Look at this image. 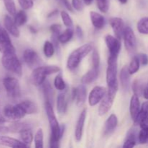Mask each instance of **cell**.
<instances>
[{
    "instance_id": "1",
    "label": "cell",
    "mask_w": 148,
    "mask_h": 148,
    "mask_svg": "<svg viewBox=\"0 0 148 148\" xmlns=\"http://www.w3.org/2000/svg\"><path fill=\"white\" fill-rule=\"evenodd\" d=\"M45 110H46V115H47L49 125L51 127V132L50 137V147L57 148L59 147V141L63 136L65 127L64 125H59L51 103L46 101Z\"/></svg>"
},
{
    "instance_id": "2",
    "label": "cell",
    "mask_w": 148,
    "mask_h": 148,
    "mask_svg": "<svg viewBox=\"0 0 148 148\" xmlns=\"http://www.w3.org/2000/svg\"><path fill=\"white\" fill-rule=\"evenodd\" d=\"M60 72V68L56 65L38 66L33 69L30 75V81L35 86H41L46 81L48 75Z\"/></svg>"
},
{
    "instance_id": "3",
    "label": "cell",
    "mask_w": 148,
    "mask_h": 148,
    "mask_svg": "<svg viewBox=\"0 0 148 148\" xmlns=\"http://www.w3.org/2000/svg\"><path fill=\"white\" fill-rule=\"evenodd\" d=\"M92 50V46L90 43H86L80 47L77 48L74 50L72 53L69 54V57L66 62V66L70 70L75 69L79 64L81 63L82 59L88 56Z\"/></svg>"
},
{
    "instance_id": "4",
    "label": "cell",
    "mask_w": 148,
    "mask_h": 148,
    "mask_svg": "<svg viewBox=\"0 0 148 148\" xmlns=\"http://www.w3.org/2000/svg\"><path fill=\"white\" fill-rule=\"evenodd\" d=\"M1 63L4 69L19 77L23 75V67L15 53H4L1 58Z\"/></svg>"
},
{
    "instance_id": "5",
    "label": "cell",
    "mask_w": 148,
    "mask_h": 148,
    "mask_svg": "<svg viewBox=\"0 0 148 148\" xmlns=\"http://www.w3.org/2000/svg\"><path fill=\"white\" fill-rule=\"evenodd\" d=\"M106 82L108 88H119L117 79V57L108 56L106 69Z\"/></svg>"
},
{
    "instance_id": "6",
    "label": "cell",
    "mask_w": 148,
    "mask_h": 148,
    "mask_svg": "<svg viewBox=\"0 0 148 148\" xmlns=\"http://www.w3.org/2000/svg\"><path fill=\"white\" fill-rule=\"evenodd\" d=\"M117 91L118 88H108V90L101 101V104L98 108V114L100 116H104L110 111L114 104Z\"/></svg>"
},
{
    "instance_id": "7",
    "label": "cell",
    "mask_w": 148,
    "mask_h": 148,
    "mask_svg": "<svg viewBox=\"0 0 148 148\" xmlns=\"http://www.w3.org/2000/svg\"><path fill=\"white\" fill-rule=\"evenodd\" d=\"M3 85L7 95L12 98H18L20 95V86L18 79L13 77L7 76L3 79Z\"/></svg>"
},
{
    "instance_id": "8",
    "label": "cell",
    "mask_w": 148,
    "mask_h": 148,
    "mask_svg": "<svg viewBox=\"0 0 148 148\" xmlns=\"http://www.w3.org/2000/svg\"><path fill=\"white\" fill-rule=\"evenodd\" d=\"M0 52L2 54L15 53V49L12 45L7 30L0 24Z\"/></svg>"
},
{
    "instance_id": "9",
    "label": "cell",
    "mask_w": 148,
    "mask_h": 148,
    "mask_svg": "<svg viewBox=\"0 0 148 148\" xmlns=\"http://www.w3.org/2000/svg\"><path fill=\"white\" fill-rule=\"evenodd\" d=\"M3 114L6 118L12 120L21 119L26 115V113L25 112L20 103L14 106L7 105L4 108Z\"/></svg>"
},
{
    "instance_id": "10",
    "label": "cell",
    "mask_w": 148,
    "mask_h": 148,
    "mask_svg": "<svg viewBox=\"0 0 148 148\" xmlns=\"http://www.w3.org/2000/svg\"><path fill=\"white\" fill-rule=\"evenodd\" d=\"M123 37H124V45L127 50L130 53L135 51L137 49V38L134 32L131 27L129 26L125 27Z\"/></svg>"
},
{
    "instance_id": "11",
    "label": "cell",
    "mask_w": 148,
    "mask_h": 148,
    "mask_svg": "<svg viewBox=\"0 0 148 148\" xmlns=\"http://www.w3.org/2000/svg\"><path fill=\"white\" fill-rule=\"evenodd\" d=\"M105 42L109 51V56L118 58L121 47L119 39L116 36L114 37L111 35H107L105 37Z\"/></svg>"
},
{
    "instance_id": "12",
    "label": "cell",
    "mask_w": 148,
    "mask_h": 148,
    "mask_svg": "<svg viewBox=\"0 0 148 148\" xmlns=\"http://www.w3.org/2000/svg\"><path fill=\"white\" fill-rule=\"evenodd\" d=\"M107 90L103 86H95L92 88L88 96V103L90 106H95L99 103L105 96Z\"/></svg>"
},
{
    "instance_id": "13",
    "label": "cell",
    "mask_w": 148,
    "mask_h": 148,
    "mask_svg": "<svg viewBox=\"0 0 148 148\" xmlns=\"http://www.w3.org/2000/svg\"><path fill=\"white\" fill-rule=\"evenodd\" d=\"M109 23L115 36L120 40L123 37L126 27L124 26V20L120 17H111L109 20Z\"/></svg>"
},
{
    "instance_id": "14",
    "label": "cell",
    "mask_w": 148,
    "mask_h": 148,
    "mask_svg": "<svg viewBox=\"0 0 148 148\" xmlns=\"http://www.w3.org/2000/svg\"><path fill=\"white\" fill-rule=\"evenodd\" d=\"M136 124H139L141 128L148 127V101H145L143 103L140 111L134 120Z\"/></svg>"
},
{
    "instance_id": "15",
    "label": "cell",
    "mask_w": 148,
    "mask_h": 148,
    "mask_svg": "<svg viewBox=\"0 0 148 148\" xmlns=\"http://www.w3.org/2000/svg\"><path fill=\"white\" fill-rule=\"evenodd\" d=\"M87 90L84 84L79 85L77 88H74L72 90V98L74 101H76V103L78 106H82L84 105L86 101Z\"/></svg>"
},
{
    "instance_id": "16",
    "label": "cell",
    "mask_w": 148,
    "mask_h": 148,
    "mask_svg": "<svg viewBox=\"0 0 148 148\" xmlns=\"http://www.w3.org/2000/svg\"><path fill=\"white\" fill-rule=\"evenodd\" d=\"M86 116H87V109L82 110L80 115H79V118H78V120L77 121V124H76V127H75V137L77 142H79L81 140H82Z\"/></svg>"
},
{
    "instance_id": "17",
    "label": "cell",
    "mask_w": 148,
    "mask_h": 148,
    "mask_svg": "<svg viewBox=\"0 0 148 148\" xmlns=\"http://www.w3.org/2000/svg\"><path fill=\"white\" fill-rule=\"evenodd\" d=\"M0 145L10 147H28L27 145L25 144L22 141L12 138V137H7V136L0 135Z\"/></svg>"
},
{
    "instance_id": "18",
    "label": "cell",
    "mask_w": 148,
    "mask_h": 148,
    "mask_svg": "<svg viewBox=\"0 0 148 148\" xmlns=\"http://www.w3.org/2000/svg\"><path fill=\"white\" fill-rule=\"evenodd\" d=\"M4 25L5 29L9 32V33L15 38L20 37V30L18 26L16 25L14 20H12L10 16L6 15L4 18Z\"/></svg>"
},
{
    "instance_id": "19",
    "label": "cell",
    "mask_w": 148,
    "mask_h": 148,
    "mask_svg": "<svg viewBox=\"0 0 148 148\" xmlns=\"http://www.w3.org/2000/svg\"><path fill=\"white\" fill-rule=\"evenodd\" d=\"M23 59L27 66L33 67L38 64L39 57L36 51L33 49H26L23 53Z\"/></svg>"
},
{
    "instance_id": "20",
    "label": "cell",
    "mask_w": 148,
    "mask_h": 148,
    "mask_svg": "<svg viewBox=\"0 0 148 148\" xmlns=\"http://www.w3.org/2000/svg\"><path fill=\"white\" fill-rule=\"evenodd\" d=\"M140 99H139L138 95H134L132 96L131 99H130V115H131V118L133 120H135L137 118V115H138L139 112L140 111Z\"/></svg>"
},
{
    "instance_id": "21",
    "label": "cell",
    "mask_w": 148,
    "mask_h": 148,
    "mask_svg": "<svg viewBox=\"0 0 148 148\" xmlns=\"http://www.w3.org/2000/svg\"><path fill=\"white\" fill-rule=\"evenodd\" d=\"M117 125H118V118L115 114H111L105 123L103 130L104 134L105 135L111 134L116 130Z\"/></svg>"
},
{
    "instance_id": "22",
    "label": "cell",
    "mask_w": 148,
    "mask_h": 148,
    "mask_svg": "<svg viewBox=\"0 0 148 148\" xmlns=\"http://www.w3.org/2000/svg\"><path fill=\"white\" fill-rule=\"evenodd\" d=\"M98 74H99V68L92 67V69H90L82 77L81 82L84 85L92 83L97 79V77H98Z\"/></svg>"
},
{
    "instance_id": "23",
    "label": "cell",
    "mask_w": 148,
    "mask_h": 148,
    "mask_svg": "<svg viewBox=\"0 0 148 148\" xmlns=\"http://www.w3.org/2000/svg\"><path fill=\"white\" fill-rule=\"evenodd\" d=\"M130 74L128 70V66H124L120 72V82L121 88L124 90L127 91L130 86Z\"/></svg>"
},
{
    "instance_id": "24",
    "label": "cell",
    "mask_w": 148,
    "mask_h": 148,
    "mask_svg": "<svg viewBox=\"0 0 148 148\" xmlns=\"http://www.w3.org/2000/svg\"><path fill=\"white\" fill-rule=\"evenodd\" d=\"M90 17L91 23L92 25L96 29H102L105 25V19L103 16L101 15L96 12L92 11L90 12Z\"/></svg>"
},
{
    "instance_id": "25",
    "label": "cell",
    "mask_w": 148,
    "mask_h": 148,
    "mask_svg": "<svg viewBox=\"0 0 148 148\" xmlns=\"http://www.w3.org/2000/svg\"><path fill=\"white\" fill-rule=\"evenodd\" d=\"M56 109L59 114H64L67 111V100L64 92L59 93L56 100Z\"/></svg>"
},
{
    "instance_id": "26",
    "label": "cell",
    "mask_w": 148,
    "mask_h": 148,
    "mask_svg": "<svg viewBox=\"0 0 148 148\" xmlns=\"http://www.w3.org/2000/svg\"><path fill=\"white\" fill-rule=\"evenodd\" d=\"M31 124L27 122H21V121H17L12 124L9 127L10 132L12 133H21L27 130H31Z\"/></svg>"
},
{
    "instance_id": "27",
    "label": "cell",
    "mask_w": 148,
    "mask_h": 148,
    "mask_svg": "<svg viewBox=\"0 0 148 148\" xmlns=\"http://www.w3.org/2000/svg\"><path fill=\"white\" fill-rule=\"evenodd\" d=\"M20 105L26 113V114H35L38 111L37 104L30 100H25L20 103Z\"/></svg>"
},
{
    "instance_id": "28",
    "label": "cell",
    "mask_w": 148,
    "mask_h": 148,
    "mask_svg": "<svg viewBox=\"0 0 148 148\" xmlns=\"http://www.w3.org/2000/svg\"><path fill=\"white\" fill-rule=\"evenodd\" d=\"M137 144V137L134 132V130H131L127 134L126 140L124 141L123 147L124 148H132Z\"/></svg>"
},
{
    "instance_id": "29",
    "label": "cell",
    "mask_w": 148,
    "mask_h": 148,
    "mask_svg": "<svg viewBox=\"0 0 148 148\" xmlns=\"http://www.w3.org/2000/svg\"><path fill=\"white\" fill-rule=\"evenodd\" d=\"M74 36V30L72 27H67L59 36V43L64 44L69 42Z\"/></svg>"
},
{
    "instance_id": "30",
    "label": "cell",
    "mask_w": 148,
    "mask_h": 148,
    "mask_svg": "<svg viewBox=\"0 0 148 148\" xmlns=\"http://www.w3.org/2000/svg\"><path fill=\"white\" fill-rule=\"evenodd\" d=\"M42 87H43V94H44V96L46 98V101H49V102L52 103V102H53V91L50 83L46 80L44 83L42 85Z\"/></svg>"
},
{
    "instance_id": "31",
    "label": "cell",
    "mask_w": 148,
    "mask_h": 148,
    "mask_svg": "<svg viewBox=\"0 0 148 148\" xmlns=\"http://www.w3.org/2000/svg\"><path fill=\"white\" fill-rule=\"evenodd\" d=\"M14 22L17 26L24 25L27 21V16L24 10H20L19 12H16L14 15Z\"/></svg>"
},
{
    "instance_id": "32",
    "label": "cell",
    "mask_w": 148,
    "mask_h": 148,
    "mask_svg": "<svg viewBox=\"0 0 148 148\" xmlns=\"http://www.w3.org/2000/svg\"><path fill=\"white\" fill-rule=\"evenodd\" d=\"M137 30L143 35H148V17L140 19L137 25Z\"/></svg>"
},
{
    "instance_id": "33",
    "label": "cell",
    "mask_w": 148,
    "mask_h": 148,
    "mask_svg": "<svg viewBox=\"0 0 148 148\" xmlns=\"http://www.w3.org/2000/svg\"><path fill=\"white\" fill-rule=\"evenodd\" d=\"M20 134L21 141L23 143H24L25 145H27L29 147L30 145L32 143V142H33V140H34V137H33V134L31 130H25V131L20 133Z\"/></svg>"
},
{
    "instance_id": "34",
    "label": "cell",
    "mask_w": 148,
    "mask_h": 148,
    "mask_svg": "<svg viewBox=\"0 0 148 148\" xmlns=\"http://www.w3.org/2000/svg\"><path fill=\"white\" fill-rule=\"evenodd\" d=\"M140 62L138 57H137V56H134L128 66V70L130 75H134V74L137 73L139 71V69H140Z\"/></svg>"
},
{
    "instance_id": "35",
    "label": "cell",
    "mask_w": 148,
    "mask_h": 148,
    "mask_svg": "<svg viewBox=\"0 0 148 148\" xmlns=\"http://www.w3.org/2000/svg\"><path fill=\"white\" fill-rule=\"evenodd\" d=\"M55 52V46L52 42L46 40L43 45V53L47 58H51L53 56Z\"/></svg>"
},
{
    "instance_id": "36",
    "label": "cell",
    "mask_w": 148,
    "mask_h": 148,
    "mask_svg": "<svg viewBox=\"0 0 148 148\" xmlns=\"http://www.w3.org/2000/svg\"><path fill=\"white\" fill-rule=\"evenodd\" d=\"M35 147L36 148L43 147V132L41 128L38 129L34 136Z\"/></svg>"
},
{
    "instance_id": "37",
    "label": "cell",
    "mask_w": 148,
    "mask_h": 148,
    "mask_svg": "<svg viewBox=\"0 0 148 148\" xmlns=\"http://www.w3.org/2000/svg\"><path fill=\"white\" fill-rule=\"evenodd\" d=\"M132 90L134 94L138 95V96H140L141 95H143L145 88L141 81L136 79V80L134 81L132 84Z\"/></svg>"
},
{
    "instance_id": "38",
    "label": "cell",
    "mask_w": 148,
    "mask_h": 148,
    "mask_svg": "<svg viewBox=\"0 0 148 148\" xmlns=\"http://www.w3.org/2000/svg\"><path fill=\"white\" fill-rule=\"evenodd\" d=\"M53 84H54V86L58 90L63 91L64 90L65 88H66V83H65L64 80L63 79V77H62V75L61 74H59L56 76L54 79V82H53Z\"/></svg>"
},
{
    "instance_id": "39",
    "label": "cell",
    "mask_w": 148,
    "mask_h": 148,
    "mask_svg": "<svg viewBox=\"0 0 148 148\" xmlns=\"http://www.w3.org/2000/svg\"><path fill=\"white\" fill-rule=\"evenodd\" d=\"M4 1V7L6 10L8 12L10 15H15L17 10H16V6L14 4V0H3Z\"/></svg>"
},
{
    "instance_id": "40",
    "label": "cell",
    "mask_w": 148,
    "mask_h": 148,
    "mask_svg": "<svg viewBox=\"0 0 148 148\" xmlns=\"http://www.w3.org/2000/svg\"><path fill=\"white\" fill-rule=\"evenodd\" d=\"M61 17L63 21L64 25L67 27H72L73 26V21L69 14L66 12L62 11L61 12Z\"/></svg>"
},
{
    "instance_id": "41",
    "label": "cell",
    "mask_w": 148,
    "mask_h": 148,
    "mask_svg": "<svg viewBox=\"0 0 148 148\" xmlns=\"http://www.w3.org/2000/svg\"><path fill=\"white\" fill-rule=\"evenodd\" d=\"M147 128H141V130L139 132L138 141L140 144H145L148 142Z\"/></svg>"
},
{
    "instance_id": "42",
    "label": "cell",
    "mask_w": 148,
    "mask_h": 148,
    "mask_svg": "<svg viewBox=\"0 0 148 148\" xmlns=\"http://www.w3.org/2000/svg\"><path fill=\"white\" fill-rule=\"evenodd\" d=\"M97 5L100 11L103 13H106L109 9V2L108 0H96Z\"/></svg>"
},
{
    "instance_id": "43",
    "label": "cell",
    "mask_w": 148,
    "mask_h": 148,
    "mask_svg": "<svg viewBox=\"0 0 148 148\" xmlns=\"http://www.w3.org/2000/svg\"><path fill=\"white\" fill-rule=\"evenodd\" d=\"M100 55L97 50H93L92 53V67L99 68L100 66Z\"/></svg>"
},
{
    "instance_id": "44",
    "label": "cell",
    "mask_w": 148,
    "mask_h": 148,
    "mask_svg": "<svg viewBox=\"0 0 148 148\" xmlns=\"http://www.w3.org/2000/svg\"><path fill=\"white\" fill-rule=\"evenodd\" d=\"M23 10H30L33 6V0H17Z\"/></svg>"
},
{
    "instance_id": "45",
    "label": "cell",
    "mask_w": 148,
    "mask_h": 148,
    "mask_svg": "<svg viewBox=\"0 0 148 148\" xmlns=\"http://www.w3.org/2000/svg\"><path fill=\"white\" fill-rule=\"evenodd\" d=\"M72 6L77 11H82L84 9V5L81 0H72Z\"/></svg>"
},
{
    "instance_id": "46",
    "label": "cell",
    "mask_w": 148,
    "mask_h": 148,
    "mask_svg": "<svg viewBox=\"0 0 148 148\" xmlns=\"http://www.w3.org/2000/svg\"><path fill=\"white\" fill-rule=\"evenodd\" d=\"M139 60H140V64L143 66H146L148 64V56L145 53H140L137 55Z\"/></svg>"
},
{
    "instance_id": "47",
    "label": "cell",
    "mask_w": 148,
    "mask_h": 148,
    "mask_svg": "<svg viewBox=\"0 0 148 148\" xmlns=\"http://www.w3.org/2000/svg\"><path fill=\"white\" fill-rule=\"evenodd\" d=\"M50 30L52 33L60 35L61 30H62V26L59 24H53L51 25Z\"/></svg>"
},
{
    "instance_id": "48",
    "label": "cell",
    "mask_w": 148,
    "mask_h": 148,
    "mask_svg": "<svg viewBox=\"0 0 148 148\" xmlns=\"http://www.w3.org/2000/svg\"><path fill=\"white\" fill-rule=\"evenodd\" d=\"M60 2H62V4L68 10H69L70 12H73V7H72V4L69 2L68 0H59Z\"/></svg>"
},
{
    "instance_id": "49",
    "label": "cell",
    "mask_w": 148,
    "mask_h": 148,
    "mask_svg": "<svg viewBox=\"0 0 148 148\" xmlns=\"http://www.w3.org/2000/svg\"><path fill=\"white\" fill-rule=\"evenodd\" d=\"M10 132L9 127L4 126V124H0V134H5Z\"/></svg>"
},
{
    "instance_id": "50",
    "label": "cell",
    "mask_w": 148,
    "mask_h": 148,
    "mask_svg": "<svg viewBox=\"0 0 148 148\" xmlns=\"http://www.w3.org/2000/svg\"><path fill=\"white\" fill-rule=\"evenodd\" d=\"M76 35L79 39H82V38H83V31H82V29L79 26H77Z\"/></svg>"
},
{
    "instance_id": "51",
    "label": "cell",
    "mask_w": 148,
    "mask_h": 148,
    "mask_svg": "<svg viewBox=\"0 0 148 148\" xmlns=\"http://www.w3.org/2000/svg\"><path fill=\"white\" fill-rule=\"evenodd\" d=\"M6 121H7L6 117L4 116V115H2V114L0 113V124H4Z\"/></svg>"
},
{
    "instance_id": "52",
    "label": "cell",
    "mask_w": 148,
    "mask_h": 148,
    "mask_svg": "<svg viewBox=\"0 0 148 148\" xmlns=\"http://www.w3.org/2000/svg\"><path fill=\"white\" fill-rule=\"evenodd\" d=\"M143 96L146 100H148V85L145 88L144 92H143Z\"/></svg>"
},
{
    "instance_id": "53",
    "label": "cell",
    "mask_w": 148,
    "mask_h": 148,
    "mask_svg": "<svg viewBox=\"0 0 148 148\" xmlns=\"http://www.w3.org/2000/svg\"><path fill=\"white\" fill-rule=\"evenodd\" d=\"M57 13H58V11H57V10H53V12H51V14H49V16H48V17H53V16L56 15V14H57Z\"/></svg>"
},
{
    "instance_id": "54",
    "label": "cell",
    "mask_w": 148,
    "mask_h": 148,
    "mask_svg": "<svg viewBox=\"0 0 148 148\" xmlns=\"http://www.w3.org/2000/svg\"><path fill=\"white\" fill-rule=\"evenodd\" d=\"M83 1L85 4H86L87 5H90L92 2V0H83Z\"/></svg>"
},
{
    "instance_id": "55",
    "label": "cell",
    "mask_w": 148,
    "mask_h": 148,
    "mask_svg": "<svg viewBox=\"0 0 148 148\" xmlns=\"http://www.w3.org/2000/svg\"><path fill=\"white\" fill-rule=\"evenodd\" d=\"M119 1L120 3L124 4H127V2L128 1V0H119Z\"/></svg>"
},
{
    "instance_id": "56",
    "label": "cell",
    "mask_w": 148,
    "mask_h": 148,
    "mask_svg": "<svg viewBox=\"0 0 148 148\" xmlns=\"http://www.w3.org/2000/svg\"><path fill=\"white\" fill-rule=\"evenodd\" d=\"M147 130H148V128H147Z\"/></svg>"
}]
</instances>
